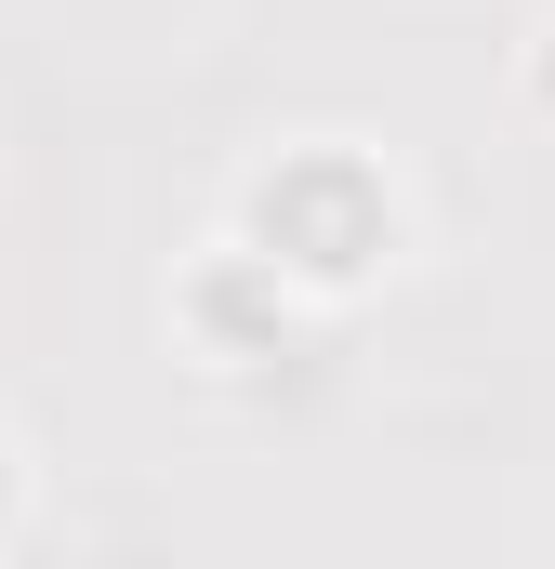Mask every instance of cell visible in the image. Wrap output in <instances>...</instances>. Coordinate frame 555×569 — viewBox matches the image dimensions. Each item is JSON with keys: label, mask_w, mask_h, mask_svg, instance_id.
Masks as SVG:
<instances>
[{"label": "cell", "mask_w": 555, "mask_h": 569, "mask_svg": "<svg viewBox=\"0 0 555 569\" xmlns=\"http://www.w3.org/2000/svg\"><path fill=\"white\" fill-rule=\"evenodd\" d=\"M225 239H252L304 305H357V291L411 252V199H397V172L371 146L317 133V146H278L265 172L239 186V226Z\"/></svg>", "instance_id": "obj_1"}, {"label": "cell", "mask_w": 555, "mask_h": 569, "mask_svg": "<svg viewBox=\"0 0 555 569\" xmlns=\"http://www.w3.org/2000/svg\"><path fill=\"white\" fill-rule=\"evenodd\" d=\"M304 318H317V305L278 279L252 239H212V252H199V266L172 279V331H185L199 358H225V371H239V358H278V345H291Z\"/></svg>", "instance_id": "obj_2"}, {"label": "cell", "mask_w": 555, "mask_h": 569, "mask_svg": "<svg viewBox=\"0 0 555 569\" xmlns=\"http://www.w3.org/2000/svg\"><path fill=\"white\" fill-rule=\"evenodd\" d=\"M13 530H27V450L0 437V543H13Z\"/></svg>", "instance_id": "obj_3"}, {"label": "cell", "mask_w": 555, "mask_h": 569, "mask_svg": "<svg viewBox=\"0 0 555 569\" xmlns=\"http://www.w3.org/2000/svg\"><path fill=\"white\" fill-rule=\"evenodd\" d=\"M529 107H555V40H529Z\"/></svg>", "instance_id": "obj_4"}]
</instances>
